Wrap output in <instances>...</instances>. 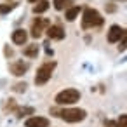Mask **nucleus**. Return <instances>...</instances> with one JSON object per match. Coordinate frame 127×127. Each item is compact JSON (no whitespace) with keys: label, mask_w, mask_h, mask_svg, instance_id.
Returning a JSON list of instances; mask_svg holds the SVG:
<instances>
[{"label":"nucleus","mask_w":127,"mask_h":127,"mask_svg":"<svg viewBox=\"0 0 127 127\" xmlns=\"http://www.w3.org/2000/svg\"><path fill=\"white\" fill-rule=\"evenodd\" d=\"M51 113H54L56 117L63 118L64 122H70V124H77V122H82L85 117H87V111L82 110V108H64V110H51Z\"/></svg>","instance_id":"obj_1"},{"label":"nucleus","mask_w":127,"mask_h":127,"mask_svg":"<svg viewBox=\"0 0 127 127\" xmlns=\"http://www.w3.org/2000/svg\"><path fill=\"white\" fill-rule=\"evenodd\" d=\"M101 25H103L101 14L96 9L87 7L84 11V16H82V28L84 30H89V28H94V26H101Z\"/></svg>","instance_id":"obj_2"},{"label":"nucleus","mask_w":127,"mask_h":127,"mask_svg":"<svg viewBox=\"0 0 127 127\" xmlns=\"http://www.w3.org/2000/svg\"><path fill=\"white\" fill-rule=\"evenodd\" d=\"M56 68V61H49V63H44L38 70H37V75H35V84L37 85H44L51 80L52 77V71Z\"/></svg>","instance_id":"obj_3"},{"label":"nucleus","mask_w":127,"mask_h":127,"mask_svg":"<svg viewBox=\"0 0 127 127\" xmlns=\"http://www.w3.org/2000/svg\"><path fill=\"white\" fill-rule=\"evenodd\" d=\"M78 99H80V91H77V89H64V91L58 92L54 97V101L58 104H73Z\"/></svg>","instance_id":"obj_4"},{"label":"nucleus","mask_w":127,"mask_h":127,"mask_svg":"<svg viewBox=\"0 0 127 127\" xmlns=\"http://www.w3.org/2000/svg\"><path fill=\"white\" fill-rule=\"evenodd\" d=\"M49 26H51V21H49V19H45V18H37V19L33 21V25H32V37H33V38H40V37H42V32L47 30Z\"/></svg>","instance_id":"obj_5"},{"label":"nucleus","mask_w":127,"mask_h":127,"mask_svg":"<svg viewBox=\"0 0 127 127\" xmlns=\"http://www.w3.org/2000/svg\"><path fill=\"white\" fill-rule=\"evenodd\" d=\"M11 73L12 75H16V77H21V75H25L26 71H28V68H30V64L26 63V61H23V59H18V61H14V63H11Z\"/></svg>","instance_id":"obj_6"},{"label":"nucleus","mask_w":127,"mask_h":127,"mask_svg":"<svg viewBox=\"0 0 127 127\" xmlns=\"http://www.w3.org/2000/svg\"><path fill=\"white\" fill-rule=\"evenodd\" d=\"M122 37H125V30H124L122 26H118V25L110 26V32H108V42H110V44L118 42Z\"/></svg>","instance_id":"obj_7"},{"label":"nucleus","mask_w":127,"mask_h":127,"mask_svg":"<svg viewBox=\"0 0 127 127\" xmlns=\"http://www.w3.org/2000/svg\"><path fill=\"white\" fill-rule=\"evenodd\" d=\"M49 118H45V117H38V115H35V117H32V118H28L26 122H25V125L26 127H49Z\"/></svg>","instance_id":"obj_8"},{"label":"nucleus","mask_w":127,"mask_h":127,"mask_svg":"<svg viewBox=\"0 0 127 127\" xmlns=\"http://www.w3.org/2000/svg\"><path fill=\"white\" fill-rule=\"evenodd\" d=\"M45 32H47L49 38H52V40H63L64 38V30L59 25H51Z\"/></svg>","instance_id":"obj_9"},{"label":"nucleus","mask_w":127,"mask_h":127,"mask_svg":"<svg viewBox=\"0 0 127 127\" xmlns=\"http://www.w3.org/2000/svg\"><path fill=\"white\" fill-rule=\"evenodd\" d=\"M26 40H28V33H26V30L18 28V30L12 32V42H14L16 45H25Z\"/></svg>","instance_id":"obj_10"},{"label":"nucleus","mask_w":127,"mask_h":127,"mask_svg":"<svg viewBox=\"0 0 127 127\" xmlns=\"http://www.w3.org/2000/svg\"><path fill=\"white\" fill-rule=\"evenodd\" d=\"M23 54H25L26 58H37V54H38V45H37V44L26 45V47L23 49Z\"/></svg>","instance_id":"obj_11"},{"label":"nucleus","mask_w":127,"mask_h":127,"mask_svg":"<svg viewBox=\"0 0 127 127\" xmlns=\"http://www.w3.org/2000/svg\"><path fill=\"white\" fill-rule=\"evenodd\" d=\"M47 9H49V2H47V0H40V2H37V5L33 7V12L35 14H42Z\"/></svg>","instance_id":"obj_12"},{"label":"nucleus","mask_w":127,"mask_h":127,"mask_svg":"<svg viewBox=\"0 0 127 127\" xmlns=\"http://www.w3.org/2000/svg\"><path fill=\"white\" fill-rule=\"evenodd\" d=\"M80 11H82V9H80L78 5H77V7H71V9H68V11H66V19H68V21H75V19L78 18Z\"/></svg>","instance_id":"obj_13"},{"label":"nucleus","mask_w":127,"mask_h":127,"mask_svg":"<svg viewBox=\"0 0 127 127\" xmlns=\"http://www.w3.org/2000/svg\"><path fill=\"white\" fill-rule=\"evenodd\" d=\"M18 7V4L16 2H11V4H2L0 5V14H7V12H11L12 9H16Z\"/></svg>","instance_id":"obj_14"},{"label":"nucleus","mask_w":127,"mask_h":127,"mask_svg":"<svg viewBox=\"0 0 127 127\" xmlns=\"http://www.w3.org/2000/svg\"><path fill=\"white\" fill-rule=\"evenodd\" d=\"M52 4H54V7H56L58 11H63V9H64V5L68 4V0H54Z\"/></svg>","instance_id":"obj_15"},{"label":"nucleus","mask_w":127,"mask_h":127,"mask_svg":"<svg viewBox=\"0 0 127 127\" xmlns=\"http://www.w3.org/2000/svg\"><path fill=\"white\" fill-rule=\"evenodd\" d=\"M28 113L32 115V113H33V108H19V110H18V117H25V115H28Z\"/></svg>","instance_id":"obj_16"},{"label":"nucleus","mask_w":127,"mask_h":127,"mask_svg":"<svg viewBox=\"0 0 127 127\" xmlns=\"http://www.w3.org/2000/svg\"><path fill=\"white\" fill-rule=\"evenodd\" d=\"M12 89H14L16 92H25V91H26V84H25V82H23V84H16Z\"/></svg>","instance_id":"obj_17"},{"label":"nucleus","mask_w":127,"mask_h":127,"mask_svg":"<svg viewBox=\"0 0 127 127\" xmlns=\"http://www.w3.org/2000/svg\"><path fill=\"white\" fill-rule=\"evenodd\" d=\"M125 122H127V117H125V115H120V118L117 120V124H118L120 127H125Z\"/></svg>","instance_id":"obj_18"},{"label":"nucleus","mask_w":127,"mask_h":127,"mask_svg":"<svg viewBox=\"0 0 127 127\" xmlns=\"http://www.w3.org/2000/svg\"><path fill=\"white\" fill-rule=\"evenodd\" d=\"M104 127H120V125H118L115 120H106V122H104Z\"/></svg>","instance_id":"obj_19"},{"label":"nucleus","mask_w":127,"mask_h":127,"mask_svg":"<svg viewBox=\"0 0 127 127\" xmlns=\"http://www.w3.org/2000/svg\"><path fill=\"white\" fill-rule=\"evenodd\" d=\"M125 49V37H122V44H120V51Z\"/></svg>","instance_id":"obj_20"},{"label":"nucleus","mask_w":127,"mask_h":127,"mask_svg":"<svg viewBox=\"0 0 127 127\" xmlns=\"http://www.w3.org/2000/svg\"><path fill=\"white\" fill-rule=\"evenodd\" d=\"M5 54H7V56H12V49H9V47H5Z\"/></svg>","instance_id":"obj_21"},{"label":"nucleus","mask_w":127,"mask_h":127,"mask_svg":"<svg viewBox=\"0 0 127 127\" xmlns=\"http://www.w3.org/2000/svg\"><path fill=\"white\" fill-rule=\"evenodd\" d=\"M30 2H32V4H35V2H37V0H30Z\"/></svg>","instance_id":"obj_22"}]
</instances>
